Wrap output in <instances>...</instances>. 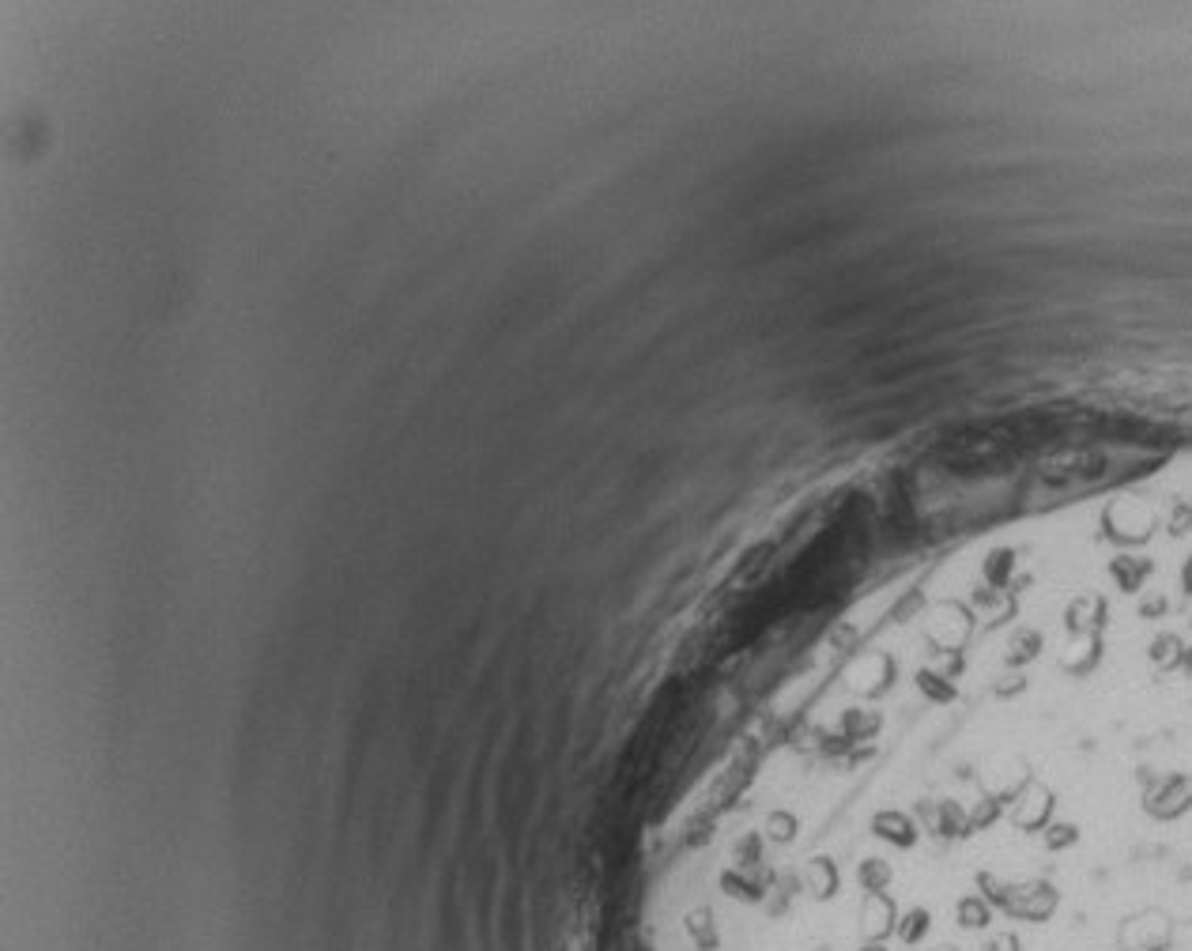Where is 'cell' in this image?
Masks as SVG:
<instances>
[{"label": "cell", "mask_w": 1192, "mask_h": 951, "mask_svg": "<svg viewBox=\"0 0 1192 951\" xmlns=\"http://www.w3.org/2000/svg\"><path fill=\"white\" fill-rule=\"evenodd\" d=\"M815 951H819V948H815ZM857 951H887V944H872V940H860Z\"/></svg>", "instance_id": "7"}, {"label": "cell", "mask_w": 1192, "mask_h": 951, "mask_svg": "<svg viewBox=\"0 0 1192 951\" xmlns=\"http://www.w3.org/2000/svg\"><path fill=\"white\" fill-rule=\"evenodd\" d=\"M993 913L996 910L989 907L977 891H970V895H962V899H959L955 921H959V929H966V932H985L989 926H993Z\"/></svg>", "instance_id": "4"}, {"label": "cell", "mask_w": 1192, "mask_h": 951, "mask_svg": "<svg viewBox=\"0 0 1192 951\" xmlns=\"http://www.w3.org/2000/svg\"><path fill=\"white\" fill-rule=\"evenodd\" d=\"M872 835L879 838V843L895 846V849H913L917 843H921V827H917V819L910 816V812L902 808H883L872 816Z\"/></svg>", "instance_id": "2"}, {"label": "cell", "mask_w": 1192, "mask_h": 951, "mask_svg": "<svg viewBox=\"0 0 1192 951\" xmlns=\"http://www.w3.org/2000/svg\"><path fill=\"white\" fill-rule=\"evenodd\" d=\"M857 929H860V940H872V944H887V940L895 937L898 907H895L891 891H860Z\"/></svg>", "instance_id": "1"}, {"label": "cell", "mask_w": 1192, "mask_h": 951, "mask_svg": "<svg viewBox=\"0 0 1192 951\" xmlns=\"http://www.w3.org/2000/svg\"><path fill=\"white\" fill-rule=\"evenodd\" d=\"M981 951H1023V940H1020V932L1004 929V932H996V937H989L985 944H981Z\"/></svg>", "instance_id": "6"}, {"label": "cell", "mask_w": 1192, "mask_h": 951, "mask_svg": "<svg viewBox=\"0 0 1192 951\" xmlns=\"http://www.w3.org/2000/svg\"><path fill=\"white\" fill-rule=\"evenodd\" d=\"M929 929H932V913H929V907H910L906 913H898V929H895V937L902 940L906 948H921V940L929 937Z\"/></svg>", "instance_id": "5"}, {"label": "cell", "mask_w": 1192, "mask_h": 951, "mask_svg": "<svg viewBox=\"0 0 1192 951\" xmlns=\"http://www.w3.org/2000/svg\"><path fill=\"white\" fill-rule=\"evenodd\" d=\"M853 884L860 887V891H891L895 884V865L887 861V857H860L857 868H853Z\"/></svg>", "instance_id": "3"}]
</instances>
